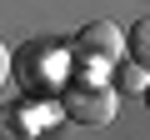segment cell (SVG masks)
I'll return each instance as SVG.
<instances>
[{"label":"cell","mask_w":150,"mask_h":140,"mask_svg":"<svg viewBox=\"0 0 150 140\" xmlns=\"http://www.w3.org/2000/svg\"><path fill=\"white\" fill-rule=\"evenodd\" d=\"M145 105H150V85H145Z\"/></svg>","instance_id":"obj_7"},{"label":"cell","mask_w":150,"mask_h":140,"mask_svg":"<svg viewBox=\"0 0 150 140\" xmlns=\"http://www.w3.org/2000/svg\"><path fill=\"white\" fill-rule=\"evenodd\" d=\"M40 130H35V120H30V110L25 105H5L0 110V140H35Z\"/></svg>","instance_id":"obj_3"},{"label":"cell","mask_w":150,"mask_h":140,"mask_svg":"<svg viewBox=\"0 0 150 140\" xmlns=\"http://www.w3.org/2000/svg\"><path fill=\"white\" fill-rule=\"evenodd\" d=\"M75 45H80L90 60H100V65H115V60L125 55V30H120L115 20H90V25H80Z\"/></svg>","instance_id":"obj_2"},{"label":"cell","mask_w":150,"mask_h":140,"mask_svg":"<svg viewBox=\"0 0 150 140\" xmlns=\"http://www.w3.org/2000/svg\"><path fill=\"white\" fill-rule=\"evenodd\" d=\"M125 50H130V60L150 75V15H140L135 25H130V35H125Z\"/></svg>","instance_id":"obj_4"},{"label":"cell","mask_w":150,"mask_h":140,"mask_svg":"<svg viewBox=\"0 0 150 140\" xmlns=\"http://www.w3.org/2000/svg\"><path fill=\"white\" fill-rule=\"evenodd\" d=\"M5 80H10V50L0 45V90H5Z\"/></svg>","instance_id":"obj_6"},{"label":"cell","mask_w":150,"mask_h":140,"mask_svg":"<svg viewBox=\"0 0 150 140\" xmlns=\"http://www.w3.org/2000/svg\"><path fill=\"white\" fill-rule=\"evenodd\" d=\"M115 105H120V95L110 85H70L65 90V115L75 125H110Z\"/></svg>","instance_id":"obj_1"},{"label":"cell","mask_w":150,"mask_h":140,"mask_svg":"<svg viewBox=\"0 0 150 140\" xmlns=\"http://www.w3.org/2000/svg\"><path fill=\"white\" fill-rule=\"evenodd\" d=\"M145 85H150V75H145L135 60H130V65H120V60H115V85H110L115 95H120V90H130V95H135V90H145Z\"/></svg>","instance_id":"obj_5"}]
</instances>
